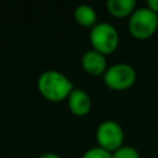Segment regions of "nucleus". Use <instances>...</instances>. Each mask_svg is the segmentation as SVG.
Masks as SVG:
<instances>
[{
  "label": "nucleus",
  "mask_w": 158,
  "mask_h": 158,
  "mask_svg": "<svg viewBox=\"0 0 158 158\" xmlns=\"http://www.w3.org/2000/svg\"><path fill=\"white\" fill-rule=\"evenodd\" d=\"M112 158H139L138 151L132 146H121L112 153Z\"/></svg>",
  "instance_id": "nucleus-10"
},
{
  "label": "nucleus",
  "mask_w": 158,
  "mask_h": 158,
  "mask_svg": "<svg viewBox=\"0 0 158 158\" xmlns=\"http://www.w3.org/2000/svg\"><path fill=\"white\" fill-rule=\"evenodd\" d=\"M107 10L111 15L116 17L127 16L136 10V1L135 0H109L106 2Z\"/></svg>",
  "instance_id": "nucleus-8"
},
{
  "label": "nucleus",
  "mask_w": 158,
  "mask_h": 158,
  "mask_svg": "<svg viewBox=\"0 0 158 158\" xmlns=\"http://www.w3.org/2000/svg\"><path fill=\"white\" fill-rule=\"evenodd\" d=\"M68 107L74 115L78 116L86 115L91 107V101L89 95L84 90L74 88L68 96Z\"/></svg>",
  "instance_id": "nucleus-7"
},
{
  "label": "nucleus",
  "mask_w": 158,
  "mask_h": 158,
  "mask_svg": "<svg viewBox=\"0 0 158 158\" xmlns=\"http://www.w3.org/2000/svg\"><path fill=\"white\" fill-rule=\"evenodd\" d=\"M40 93L49 101H62L68 99L70 91L74 89L73 83L60 72L49 69L44 70L37 79Z\"/></svg>",
  "instance_id": "nucleus-1"
},
{
  "label": "nucleus",
  "mask_w": 158,
  "mask_h": 158,
  "mask_svg": "<svg viewBox=\"0 0 158 158\" xmlns=\"http://www.w3.org/2000/svg\"><path fill=\"white\" fill-rule=\"evenodd\" d=\"M123 136L125 135L122 127L112 120L102 121L96 130V139L99 147L111 153L122 146Z\"/></svg>",
  "instance_id": "nucleus-5"
},
{
  "label": "nucleus",
  "mask_w": 158,
  "mask_h": 158,
  "mask_svg": "<svg viewBox=\"0 0 158 158\" xmlns=\"http://www.w3.org/2000/svg\"><path fill=\"white\" fill-rule=\"evenodd\" d=\"M136 80V70L126 63H116L104 73V83L112 90H125Z\"/></svg>",
  "instance_id": "nucleus-4"
},
{
  "label": "nucleus",
  "mask_w": 158,
  "mask_h": 158,
  "mask_svg": "<svg viewBox=\"0 0 158 158\" xmlns=\"http://www.w3.org/2000/svg\"><path fill=\"white\" fill-rule=\"evenodd\" d=\"M37 158H60L58 154H56V153H43V154H41V156H38Z\"/></svg>",
  "instance_id": "nucleus-13"
},
{
  "label": "nucleus",
  "mask_w": 158,
  "mask_h": 158,
  "mask_svg": "<svg viewBox=\"0 0 158 158\" xmlns=\"http://www.w3.org/2000/svg\"><path fill=\"white\" fill-rule=\"evenodd\" d=\"M81 67L86 73L93 74V75L102 74L107 69L105 56L95 49H89L83 54Z\"/></svg>",
  "instance_id": "nucleus-6"
},
{
  "label": "nucleus",
  "mask_w": 158,
  "mask_h": 158,
  "mask_svg": "<svg viewBox=\"0 0 158 158\" xmlns=\"http://www.w3.org/2000/svg\"><path fill=\"white\" fill-rule=\"evenodd\" d=\"M158 27V14L151 10L148 6L136 9L128 20L130 33L139 40L152 36Z\"/></svg>",
  "instance_id": "nucleus-2"
},
{
  "label": "nucleus",
  "mask_w": 158,
  "mask_h": 158,
  "mask_svg": "<svg viewBox=\"0 0 158 158\" xmlns=\"http://www.w3.org/2000/svg\"><path fill=\"white\" fill-rule=\"evenodd\" d=\"M89 40L93 49L102 53L104 56L115 52L118 46V33L109 22H99L94 25L90 30Z\"/></svg>",
  "instance_id": "nucleus-3"
},
{
  "label": "nucleus",
  "mask_w": 158,
  "mask_h": 158,
  "mask_svg": "<svg viewBox=\"0 0 158 158\" xmlns=\"http://www.w3.org/2000/svg\"><path fill=\"white\" fill-rule=\"evenodd\" d=\"M147 6H148L151 10H153L154 12L158 14V0H148V1H147Z\"/></svg>",
  "instance_id": "nucleus-12"
},
{
  "label": "nucleus",
  "mask_w": 158,
  "mask_h": 158,
  "mask_svg": "<svg viewBox=\"0 0 158 158\" xmlns=\"http://www.w3.org/2000/svg\"><path fill=\"white\" fill-rule=\"evenodd\" d=\"M81 158H112L111 152L96 146V147H90L84 152Z\"/></svg>",
  "instance_id": "nucleus-11"
},
{
  "label": "nucleus",
  "mask_w": 158,
  "mask_h": 158,
  "mask_svg": "<svg viewBox=\"0 0 158 158\" xmlns=\"http://www.w3.org/2000/svg\"><path fill=\"white\" fill-rule=\"evenodd\" d=\"M74 19L81 26H94L96 25V11L88 4H80L74 10Z\"/></svg>",
  "instance_id": "nucleus-9"
}]
</instances>
